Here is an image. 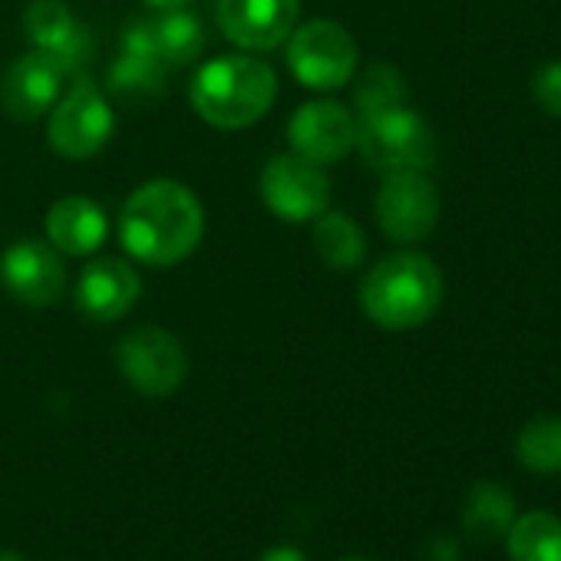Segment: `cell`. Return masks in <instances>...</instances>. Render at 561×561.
<instances>
[{
	"label": "cell",
	"mask_w": 561,
	"mask_h": 561,
	"mask_svg": "<svg viewBox=\"0 0 561 561\" xmlns=\"http://www.w3.org/2000/svg\"><path fill=\"white\" fill-rule=\"evenodd\" d=\"M205 234V215L192 188L172 179L139 185L119 211L123 248L152 267L185 261Z\"/></svg>",
	"instance_id": "obj_1"
},
{
	"label": "cell",
	"mask_w": 561,
	"mask_h": 561,
	"mask_svg": "<svg viewBox=\"0 0 561 561\" xmlns=\"http://www.w3.org/2000/svg\"><path fill=\"white\" fill-rule=\"evenodd\" d=\"M443 305V271L420 251L377 261L360 280V308L383 331L423 328Z\"/></svg>",
	"instance_id": "obj_2"
},
{
	"label": "cell",
	"mask_w": 561,
	"mask_h": 561,
	"mask_svg": "<svg viewBox=\"0 0 561 561\" xmlns=\"http://www.w3.org/2000/svg\"><path fill=\"white\" fill-rule=\"evenodd\" d=\"M192 110L215 129H244L267 116L277 96L274 70L257 57H218L205 64L192 87Z\"/></svg>",
	"instance_id": "obj_3"
},
{
	"label": "cell",
	"mask_w": 561,
	"mask_h": 561,
	"mask_svg": "<svg viewBox=\"0 0 561 561\" xmlns=\"http://www.w3.org/2000/svg\"><path fill=\"white\" fill-rule=\"evenodd\" d=\"M354 146L380 172H426L436 162V136L410 106L357 116Z\"/></svg>",
	"instance_id": "obj_4"
},
{
	"label": "cell",
	"mask_w": 561,
	"mask_h": 561,
	"mask_svg": "<svg viewBox=\"0 0 561 561\" xmlns=\"http://www.w3.org/2000/svg\"><path fill=\"white\" fill-rule=\"evenodd\" d=\"M123 380L152 400L172 397L188 377V354L182 341L162 328H136L116 347Z\"/></svg>",
	"instance_id": "obj_5"
},
{
	"label": "cell",
	"mask_w": 561,
	"mask_h": 561,
	"mask_svg": "<svg viewBox=\"0 0 561 561\" xmlns=\"http://www.w3.org/2000/svg\"><path fill=\"white\" fill-rule=\"evenodd\" d=\"M113 110L103 96V90L90 80V77H77V83L70 87V93L57 103V110L50 113V126H47V142L57 156L80 162L96 156L110 136H113Z\"/></svg>",
	"instance_id": "obj_6"
},
{
	"label": "cell",
	"mask_w": 561,
	"mask_h": 561,
	"mask_svg": "<svg viewBox=\"0 0 561 561\" xmlns=\"http://www.w3.org/2000/svg\"><path fill=\"white\" fill-rule=\"evenodd\" d=\"M357 44L354 37L334 21H311L291 34L288 44V67L308 90H341L351 83L357 70Z\"/></svg>",
	"instance_id": "obj_7"
},
{
	"label": "cell",
	"mask_w": 561,
	"mask_h": 561,
	"mask_svg": "<svg viewBox=\"0 0 561 561\" xmlns=\"http://www.w3.org/2000/svg\"><path fill=\"white\" fill-rule=\"evenodd\" d=\"M374 208L387 238H393L397 244H416L436 231L443 202L426 172L407 169V172H387Z\"/></svg>",
	"instance_id": "obj_8"
},
{
	"label": "cell",
	"mask_w": 561,
	"mask_h": 561,
	"mask_svg": "<svg viewBox=\"0 0 561 561\" xmlns=\"http://www.w3.org/2000/svg\"><path fill=\"white\" fill-rule=\"evenodd\" d=\"M261 198L280 221H314L331 205V179L324 165L285 152L261 169Z\"/></svg>",
	"instance_id": "obj_9"
},
{
	"label": "cell",
	"mask_w": 561,
	"mask_h": 561,
	"mask_svg": "<svg viewBox=\"0 0 561 561\" xmlns=\"http://www.w3.org/2000/svg\"><path fill=\"white\" fill-rule=\"evenodd\" d=\"M301 14V0H218V31L241 50L267 54L285 44Z\"/></svg>",
	"instance_id": "obj_10"
},
{
	"label": "cell",
	"mask_w": 561,
	"mask_h": 561,
	"mask_svg": "<svg viewBox=\"0 0 561 561\" xmlns=\"http://www.w3.org/2000/svg\"><path fill=\"white\" fill-rule=\"evenodd\" d=\"M0 280H4L11 298H18L21 305L50 308L64 298L67 267L50 241L24 238L0 257Z\"/></svg>",
	"instance_id": "obj_11"
},
{
	"label": "cell",
	"mask_w": 561,
	"mask_h": 561,
	"mask_svg": "<svg viewBox=\"0 0 561 561\" xmlns=\"http://www.w3.org/2000/svg\"><path fill=\"white\" fill-rule=\"evenodd\" d=\"M357 139V119L347 113V106L334 100H318L305 103L291 119H288V142L291 152L314 165H334L341 162Z\"/></svg>",
	"instance_id": "obj_12"
},
{
	"label": "cell",
	"mask_w": 561,
	"mask_h": 561,
	"mask_svg": "<svg viewBox=\"0 0 561 561\" xmlns=\"http://www.w3.org/2000/svg\"><path fill=\"white\" fill-rule=\"evenodd\" d=\"M139 291L142 280L129 261L100 257L77 280V308L83 318L96 324H110L129 314V308L139 301Z\"/></svg>",
	"instance_id": "obj_13"
},
{
	"label": "cell",
	"mask_w": 561,
	"mask_h": 561,
	"mask_svg": "<svg viewBox=\"0 0 561 561\" xmlns=\"http://www.w3.org/2000/svg\"><path fill=\"white\" fill-rule=\"evenodd\" d=\"M64 87V73L57 70L47 50L24 54L11 64V70L0 80V103L4 113L18 123H34L47 110H54Z\"/></svg>",
	"instance_id": "obj_14"
},
{
	"label": "cell",
	"mask_w": 561,
	"mask_h": 561,
	"mask_svg": "<svg viewBox=\"0 0 561 561\" xmlns=\"http://www.w3.org/2000/svg\"><path fill=\"white\" fill-rule=\"evenodd\" d=\"M47 241L64 254H93L106 241V211L83 195L60 198L47 215Z\"/></svg>",
	"instance_id": "obj_15"
},
{
	"label": "cell",
	"mask_w": 561,
	"mask_h": 561,
	"mask_svg": "<svg viewBox=\"0 0 561 561\" xmlns=\"http://www.w3.org/2000/svg\"><path fill=\"white\" fill-rule=\"evenodd\" d=\"M515 515H518V505H515L512 489L505 482L482 479V482H476L466 492L459 522H462V531L469 538H476V541H495V538H505V531L515 522Z\"/></svg>",
	"instance_id": "obj_16"
},
{
	"label": "cell",
	"mask_w": 561,
	"mask_h": 561,
	"mask_svg": "<svg viewBox=\"0 0 561 561\" xmlns=\"http://www.w3.org/2000/svg\"><path fill=\"white\" fill-rule=\"evenodd\" d=\"M505 551L508 561H561V518L545 508L515 515L505 531Z\"/></svg>",
	"instance_id": "obj_17"
},
{
	"label": "cell",
	"mask_w": 561,
	"mask_h": 561,
	"mask_svg": "<svg viewBox=\"0 0 561 561\" xmlns=\"http://www.w3.org/2000/svg\"><path fill=\"white\" fill-rule=\"evenodd\" d=\"M110 93L123 103L146 106L165 93V64L159 57L146 54H129L123 50L116 64L110 67Z\"/></svg>",
	"instance_id": "obj_18"
},
{
	"label": "cell",
	"mask_w": 561,
	"mask_h": 561,
	"mask_svg": "<svg viewBox=\"0 0 561 561\" xmlns=\"http://www.w3.org/2000/svg\"><path fill=\"white\" fill-rule=\"evenodd\" d=\"M314 244L334 271H354L367 257V234L344 211H324L314 218Z\"/></svg>",
	"instance_id": "obj_19"
},
{
	"label": "cell",
	"mask_w": 561,
	"mask_h": 561,
	"mask_svg": "<svg viewBox=\"0 0 561 561\" xmlns=\"http://www.w3.org/2000/svg\"><path fill=\"white\" fill-rule=\"evenodd\" d=\"M515 459L535 476L561 472V416L538 413L515 436Z\"/></svg>",
	"instance_id": "obj_20"
},
{
	"label": "cell",
	"mask_w": 561,
	"mask_h": 561,
	"mask_svg": "<svg viewBox=\"0 0 561 561\" xmlns=\"http://www.w3.org/2000/svg\"><path fill=\"white\" fill-rule=\"evenodd\" d=\"M152 27H156V47H159L162 64L182 67V64H192L202 57L205 31H202L198 18H192L185 11H169V14L156 18Z\"/></svg>",
	"instance_id": "obj_21"
},
{
	"label": "cell",
	"mask_w": 561,
	"mask_h": 561,
	"mask_svg": "<svg viewBox=\"0 0 561 561\" xmlns=\"http://www.w3.org/2000/svg\"><path fill=\"white\" fill-rule=\"evenodd\" d=\"M354 106H357V116L407 106V80H403V73L393 70L390 64H370L364 70V77L357 80Z\"/></svg>",
	"instance_id": "obj_22"
},
{
	"label": "cell",
	"mask_w": 561,
	"mask_h": 561,
	"mask_svg": "<svg viewBox=\"0 0 561 561\" xmlns=\"http://www.w3.org/2000/svg\"><path fill=\"white\" fill-rule=\"evenodd\" d=\"M24 31L27 37L37 44V50H57L64 41H70V34L77 31L73 14L67 11L64 0H34L24 14Z\"/></svg>",
	"instance_id": "obj_23"
},
{
	"label": "cell",
	"mask_w": 561,
	"mask_h": 561,
	"mask_svg": "<svg viewBox=\"0 0 561 561\" xmlns=\"http://www.w3.org/2000/svg\"><path fill=\"white\" fill-rule=\"evenodd\" d=\"M93 54H96V41H93V34H90L87 27H80V24H77V31L70 34V41H64L57 50H50V57H54V64H57V70H60L64 77H80L83 67H90Z\"/></svg>",
	"instance_id": "obj_24"
},
{
	"label": "cell",
	"mask_w": 561,
	"mask_h": 561,
	"mask_svg": "<svg viewBox=\"0 0 561 561\" xmlns=\"http://www.w3.org/2000/svg\"><path fill=\"white\" fill-rule=\"evenodd\" d=\"M531 93H535V103H538L551 119H561V60L545 64V67L531 77Z\"/></svg>",
	"instance_id": "obj_25"
},
{
	"label": "cell",
	"mask_w": 561,
	"mask_h": 561,
	"mask_svg": "<svg viewBox=\"0 0 561 561\" xmlns=\"http://www.w3.org/2000/svg\"><path fill=\"white\" fill-rule=\"evenodd\" d=\"M123 50H129V54H146V57H159L152 21H129L126 31H123ZM159 60H162V57H159Z\"/></svg>",
	"instance_id": "obj_26"
},
{
	"label": "cell",
	"mask_w": 561,
	"mask_h": 561,
	"mask_svg": "<svg viewBox=\"0 0 561 561\" xmlns=\"http://www.w3.org/2000/svg\"><path fill=\"white\" fill-rule=\"evenodd\" d=\"M426 558L430 561H462V545L449 535H439L426 545Z\"/></svg>",
	"instance_id": "obj_27"
},
{
	"label": "cell",
	"mask_w": 561,
	"mask_h": 561,
	"mask_svg": "<svg viewBox=\"0 0 561 561\" xmlns=\"http://www.w3.org/2000/svg\"><path fill=\"white\" fill-rule=\"evenodd\" d=\"M257 561H308V554L301 548H295V545H274Z\"/></svg>",
	"instance_id": "obj_28"
},
{
	"label": "cell",
	"mask_w": 561,
	"mask_h": 561,
	"mask_svg": "<svg viewBox=\"0 0 561 561\" xmlns=\"http://www.w3.org/2000/svg\"><path fill=\"white\" fill-rule=\"evenodd\" d=\"M146 8H152V11H162V14H169V11H182L185 4H192V0H142Z\"/></svg>",
	"instance_id": "obj_29"
},
{
	"label": "cell",
	"mask_w": 561,
	"mask_h": 561,
	"mask_svg": "<svg viewBox=\"0 0 561 561\" xmlns=\"http://www.w3.org/2000/svg\"><path fill=\"white\" fill-rule=\"evenodd\" d=\"M0 561H27L21 551H0Z\"/></svg>",
	"instance_id": "obj_30"
},
{
	"label": "cell",
	"mask_w": 561,
	"mask_h": 561,
	"mask_svg": "<svg viewBox=\"0 0 561 561\" xmlns=\"http://www.w3.org/2000/svg\"><path fill=\"white\" fill-rule=\"evenodd\" d=\"M337 561H374V558H364V554H351V558H337Z\"/></svg>",
	"instance_id": "obj_31"
}]
</instances>
